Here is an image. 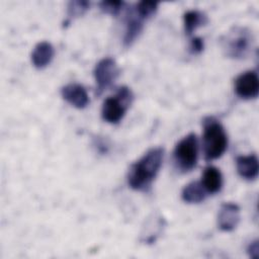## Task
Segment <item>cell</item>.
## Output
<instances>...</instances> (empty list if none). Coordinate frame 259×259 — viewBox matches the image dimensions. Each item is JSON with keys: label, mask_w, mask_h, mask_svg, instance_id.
Listing matches in <instances>:
<instances>
[{"label": "cell", "mask_w": 259, "mask_h": 259, "mask_svg": "<svg viewBox=\"0 0 259 259\" xmlns=\"http://www.w3.org/2000/svg\"><path fill=\"white\" fill-rule=\"evenodd\" d=\"M163 157L164 149L161 147L147 151L128 169L127 183L130 187L137 191H147L159 173Z\"/></svg>", "instance_id": "obj_1"}, {"label": "cell", "mask_w": 259, "mask_h": 259, "mask_svg": "<svg viewBox=\"0 0 259 259\" xmlns=\"http://www.w3.org/2000/svg\"><path fill=\"white\" fill-rule=\"evenodd\" d=\"M238 174L246 180H254L258 176V158L255 154L248 156H239L236 159Z\"/></svg>", "instance_id": "obj_11"}, {"label": "cell", "mask_w": 259, "mask_h": 259, "mask_svg": "<svg viewBox=\"0 0 259 259\" xmlns=\"http://www.w3.org/2000/svg\"><path fill=\"white\" fill-rule=\"evenodd\" d=\"M207 16L198 10L186 11L183 15L184 30L187 35H191L198 27L206 24Z\"/></svg>", "instance_id": "obj_15"}, {"label": "cell", "mask_w": 259, "mask_h": 259, "mask_svg": "<svg viewBox=\"0 0 259 259\" xmlns=\"http://www.w3.org/2000/svg\"><path fill=\"white\" fill-rule=\"evenodd\" d=\"M93 75L96 82V94L100 95L117 79L119 69L112 58H104L95 65Z\"/></svg>", "instance_id": "obj_6"}, {"label": "cell", "mask_w": 259, "mask_h": 259, "mask_svg": "<svg viewBox=\"0 0 259 259\" xmlns=\"http://www.w3.org/2000/svg\"><path fill=\"white\" fill-rule=\"evenodd\" d=\"M203 48H204V44L201 37L195 36L191 38L189 50L192 54H200L203 51Z\"/></svg>", "instance_id": "obj_19"}, {"label": "cell", "mask_w": 259, "mask_h": 259, "mask_svg": "<svg viewBox=\"0 0 259 259\" xmlns=\"http://www.w3.org/2000/svg\"><path fill=\"white\" fill-rule=\"evenodd\" d=\"M202 146L206 161L222 157L228 148L227 133L221 122L212 116L203 119Z\"/></svg>", "instance_id": "obj_2"}, {"label": "cell", "mask_w": 259, "mask_h": 259, "mask_svg": "<svg viewBox=\"0 0 259 259\" xmlns=\"http://www.w3.org/2000/svg\"><path fill=\"white\" fill-rule=\"evenodd\" d=\"M62 97L76 108H85L89 103V96L86 89L80 84H68L61 89Z\"/></svg>", "instance_id": "obj_10"}, {"label": "cell", "mask_w": 259, "mask_h": 259, "mask_svg": "<svg viewBox=\"0 0 259 259\" xmlns=\"http://www.w3.org/2000/svg\"><path fill=\"white\" fill-rule=\"evenodd\" d=\"M248 254L251 258L253 259H257L258 255H259V244H258V240H255L253 242L250 243L249 247H248Z\"/></svg>", "instance_id": "obj_20"}, {"label": "cell", "mask_w": 259, "mask_h": 259, "mask_svg": "<svg viewBox=\"0 0 259 259\" xmlns=\"http://www.w3.org/2000/svg\"><path fill=\"white\" fill-rule=\"evenodd\" d=\"M89 7H90V3L88 1H81V0L70 1L68 3V9H67V16H68L67 21H70L73 18L83 15L89 9Z\"/></svg>", "instance_id": "obj_16"}, {"label": "cell", "mask_w": 259, "mask_h": 259, "mask_svg": "<svg viewBox=\"0 0 259 259\" xmlns=\"http://www.w3.org/2000/svg\"><path fill=\"white\" fill-rule=\"evenodd\" d=\"M206 193L201 182L192 181L184 186L181 197L187 203H199L205 199Z\"/></svg>", "instance_id": "obj_14"}, {"label": "cell", "mask_w": 259, "mask_h": 259, "mask_svg": "<svg viewBox=\"0 0 259 259\" xmlns=\"http://www.w3.org/2000/svg\"><path fill=\"white\" fill-rule=\"evenodd\" d=\"M135 10L146 20L152 17L158 9V3L154 1H141L134 7Z\"/></svg>", "instance_id": "obj_17"}, {"label": "cell", "mask_w": 259, "mask_h": 259, "mask_svg": "<svg viewBox=\"0 0 259 259\" xmlns=\"http://www.w3.org/2000/svg\"><path fill=\"white\" fill-rule=\"evenodd\" d=\"M201 184L207 193L219 192L223 186V176L220 169L213 166L206 167L202 174Z\"/></svg>", "instance_id": "obj_13"}, {"label": "cell", "mask_w": 259, "mask_h": 259, "mask_svg": "<svg viewBox=\"0 0 259 259\" xmlns=\"http://www.w3.org/2000/svg\"><path fill=\"white\" fill-rule=\"evenodd\" d=\"M173 158L176 167L182 172H188L196 166L198 141L195 134H188L177 143L173 152Z\"/></svg>", "instance_id": "obj_5"}, {"label": "cell", "mask_w": 259, "mask_h": 259, "mask_svg": "<svg viewBox=\"0 0 259 259\" xmlns=\"http://www.w3.org/2000/svg\"><path fill=\"white\" fill-rule=\"evenodd\" d=\"M124 4L123 1H102L100 2V9L107 14L115 16L122 10Z\"/></svg>", "instance_id": "obj_18"}, {"label": "cell", "mask_w": 259, "mask_h": 259, "mask_svg": "<svg viewBox=\"0 0 259 259\" xmlns=\"http://www.w3.org/2000/svg\"><path fill=\"white\" fill-rule=\"evenodd\" d=\"M54 55L55 50L52 44L40 41L34 47L31 53V62L36 69H44L52 62Z\"/></svg>", "instance_id": "obj_12"}, {"label": "cell", "mask_w": 259, "mask_h": 259, "mask_svg": "<svg viewBox=\"0 0 259 259\" xmlns=\"http://www.w3.org/2000/svg\"><path fill=\"white\" fill-rule=\"evenodd\" d=\"M133 100V93L130 88L122 86L118 88L115 96L107 97L101 107V116L103 120L109 123L119 122Z\"/></svg>", "instance_id": "obj_4"}, {"label": "cell", "mask_w": 259, "mask_h": 259, "mask_svg": "<svg viewBox=\"0 0 259 259\" xmlns=\"http://www.w3.org/2000/svg\"><path fill=\"white\" fill-rule=\"evenodd\" d=\"M253 34L245 26H233L221 38V46L224 54L231 59L246 58L253 46Z\"/></svg>", "instance_id": "obj_3"}, {"label": "cell", "mask_w": 259, "mask_h": 259, "mask_svg": "<svg viewBox=\"0 0 259 259\" xmlns=\"http://www.w3.org/2000/svg\"><path fill=\"white\" fill-rule=\"evenodd\" d=\"M145 21L146 19L139 15L135 8L128 10L125 18V31L123 36V45L125 47L132 46L137 37H139V35L143 31Z\"/></svg>", "instance_id": "obj_9"}, {"label": "cell", "mask_w": 259, "mask_h": 259, "mask_svg": "<svg viewBox=\"0 0 259 259\" xmlns=\"http://www.w3.org/2000/svg\"><path fill=\"white\" fill-rule=\"evenodd\" d=\"M236 94L242 99H254L259 93V79L255 71H246L235 80Z\"/></svg>", "instance_id": "obj_7"}, {"label": "cell", "mask_w": 259, "mask_h": 259, "mask_svg": "<svg viewBox=\"0 0 259 259\" xmlns=\"http://www.w3.org/2000/svg\"><path fill=\"white\" fill-rule=\"evenodd\" d=\"M240 221V207L233 202H225L221 205L218 214V226L224 232H231Z\"/></svg>", "instance_id": "obj_8"}]
</instances>
